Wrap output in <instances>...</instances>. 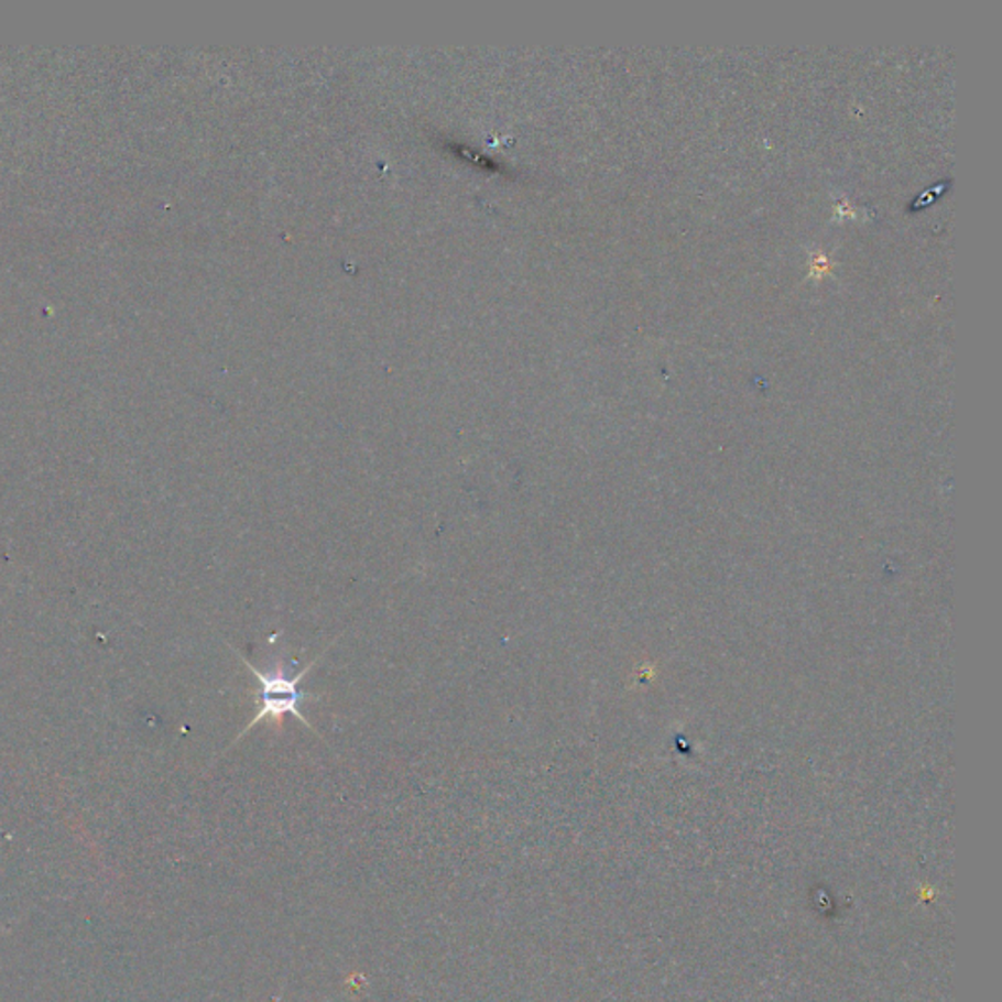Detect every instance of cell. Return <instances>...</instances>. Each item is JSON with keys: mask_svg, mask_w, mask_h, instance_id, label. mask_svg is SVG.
<instances>
[{"mask_svg": "<svg viewBox=\"0 0 1002 1002\" xmlns=\"http://www.w3.org/2000/svg\"><path fill=\"white\" fill-rule=\"evenodd\" d=\"M238 656L243 660V664L249 668V672L257 677L259 689H257L255 695L257 699H261V704L257 707L253 719L247 722L246 729L239 732L236 742H239V740L246 737L249 730H253V727H257L261 721H266V719H271L276 729H282L286 715H294V717H296L298 721L304 722L312 732H316L314 725L308 721V717L299 709V705L304 704V701H309V699H312V701H317L319 697H317V695L304 694V691L299 689V684H302V679L308 676L309 672L314 669V666L322 660V656L312 660L306 668L299 669L298 674H294V676L291 674V666L286 664V660L282 658V656H276V654H271V664H269V668L264 669V672L263 669L253 666L249 660L243 658L239 652Z\"/></svg>", "mask_w": 1002, "mask_h": 1002, "instance_id": "cell-1", "label": "cell"}]
</instances>
